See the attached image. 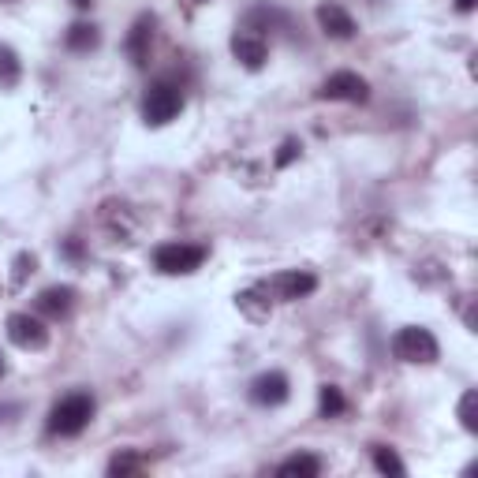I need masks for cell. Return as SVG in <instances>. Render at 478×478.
<instances>
[{
	"instance_id": "6da1fadb",
	"label": "cell",
	"mask_w": 478,
	"mask_h": 478,
	"mask_svg": "<svg viewBox=\"0 0 478 478\" xmlns=\"http://www.w3.org/2000/svg\"><path fill=\"white\" fill-rule=\"evenodd\" d=\"M94 419V396L90 393H72V396H64L56 407H53V415H49V433H60V437H75L90 426Z\"/></svg>"
},
{
	"instance_id": "7a4b0ae2",
	"label": "cell",
	"mask_w": 478,
	"mask_h": 478,
	"mask_svg": "<svg viewBox=\"0 0 478 478\" xmlns=\"http://www.w3.org/2000/svg\"><path fill=\"white\" fill-rule=\"evenodd\" d=\"M393 355H396L400 363L430 366V363H437L441 348H437V340H433L430 329H423V325H407V329H400V333L393 336Z\"/></svg>"
},
{
	"instance_id": "3957f363",
	"label": "cell",
	"mask_w": 478,
	"mask_h": 478,
	"mask_svg": "<svg viewBox=\"0 0 478 478\" xmlns=\"http://www.w3.org/2000/svg\"><path fill=\"white\" fill-rule=\"evenodd\" d=\"M180 109H184V94H180L176 83H168V79L154 83V86L146 90V97H143V116H146L150 127L173 124V120L180 116Z\"/></svg>"
},
{
	"instance_id": "277c9868",
	"label": "cell",
	"mask_w": 478,
	"mask_h": 478,
	"mask_svg": "<svg viewBox=\"0 0 478 478\" xmlns=\"http://www.w3.org/2000/svg\"><path fill=\"white\" fill-rule=\"evenodd\" d=\"M202 262H206V247L198 244H161L154 251V265L168 277H184V273H194Z\"/></svg>"
},
{
	"instance_id": "5b68a950",
	"label": "cell",
	"mask_w": 478,
	"mask_h": 478,
	"mask_svg": "<svg viewBox=\"0 0 478 478\" xmlns=\"http://www.w3.org/2000/svg\"><path fill=\"white\" fill-rule=\"evenodd\" d=\"M273 299H281V303H295V299H306L314 288H318V281H314V273H303V269H284V273H277V277H269L265 284H262Z\"/></svg>"
},
{
	"instance_id": "8992f818",
	"label": "cell",
	"mask_w": 478,
	"mask_h": 478,
	"mask_svg": "<svg viewBox=\"0 0 478 478\" xmlns=\"http://www.w3.org/2000/svg\"><path fill=\"white\" fill-rule=\"evenodd\" d=\"M318 97L322 101H352V105H363V101L370 97V83L363 75H355V72H336V75H329L322 83Z\"/></svg>"
},
{
	"instance_id": "52a82bcc",
	"label": "cell",
	"mask_w": 478,
	"mask_h": 478,
	"mask_svg": "<svg viewBox=\"0 0 478 478\" xmlns=\"http://www.w3.org/2000/svg\"><path fill=\"white\" fill-rule=\"evenodd\" d=\"M8 340L23 352H42L49 344V329L42 318L34 314H12L8 318Z\"/></svg>"
},
{
	"instance_id": "ba28073f",
	"label": "cell",
	"mask_w": 478,
	"mask_h": 478,
	"mask_svg": "<svg viewBox=\"0 0 478 478\" xmlns=\"http://www.w3.org/2000/svg\"><path fill=\"white\" fill-rule=\"evenodd\" d=\"M288 393H292V385H288V378L281 370L262 373V378H254V385H251V400L258 407H281L288 400Z\"/></svg>"
},
{
	"instance_id": "9c48e42d",
	"label": "cell",
	"mask_w": 478,
	"mask_h": 478,
	"mask_svg": "<svg viewBox=\"0 0 478 478\" xmlns=\"http://www.w3.org/2000/svg\"><path fill=\"white\" fill-rule=\"evenodd\" d=\"M318 26L329 34V38H336V42H348V38H355V19L340 8V5H318Z\"/></svg>"
},
{
	"instance_id": "30bf717a",
	"label": "cell",
	"mask_w": 478,
	"mask_h": 478,
	"mask_svg": "<svg viewBox=\"0 0 478 478\" xmlns=\"http://www.w3.org/2000/svg\"><path fill=\"white\" fill-rule=\"evenodd\" d=\"M232 53H235V60L244 64V67H251V72H258V67L265 64V56H269V49H265V42H262V34H235L232 38Z\"/></svg>"
},
{
	"instance_id": "8fae6325",
	"label": "cell",
	"mask_w": 478,
	"mask_h": 478,
	"mask_svg": "<svg viewBox=\"0 0 478 478\" xmlns=\"http://www.w3.org/2000/svg\"><path fill=\"white\" fill-rule=\"evenodd\" d=\"M150 42H154V15H139L127 34V56L139 67H146L150 60Z\"/></svg>"
},
{
	"instance_id": "7c38bea8",
	"label": "cell",
	"mask_w": 478,
	"mask_h": 478,
	"mask_svg": "<svg viewBox=\"0 0 478 478\" xmlns=\"http://www.w3.org/2000/svg\"><path fill=\"white\" fill-rule=\"evenodd\" d=\"M34 306H38V314H45V318L60 322V318L72 314V306H75V292H72V288H45Z\"/></svg>"
},
{
	"instance_id": "4fadbf2b",
	"label": "cell",
	"mask_w": 478,
	"mask_h": 478,
	"mask_svg": "<svg viewBox=\"0 0 478 478\" xmlns=\"http://www.w3.org/2000/svg\"><path fill=\"white\" fill-rule=\"evenodd\" d=\"M235 306H239V311H244L251 322H269V314H273V299H269V292H265L262 284L239 292V295H235Z\"/></svg>"
},
{
	"instance_id": "5bb4252c",
	"label": "cell",
	"mask_w": 478,
	"mask_h": 478,
	"mask_svg": "<svg viewBox=\"0 0 478 478\" xmlns=\"http://www.w3.org/2000/svg\"><path fill=\"white\" fill-rule=\"evenodd\" d=\"M277 474H281V478H318V474H322V460L311 456V453H299V456L284 460V463L277 467Z\"/></svg>"
},
{
	"instance_id": "9a60e30c",
	"label": "cell",
	"mask_w": 478,
	"mask_h": 478,
	"mask_svg": "<svg viewBox=\"0 0 478 478\" xmlns=\"http://www.w3.org/2000/svg\"><path fill=\"white\" fill-rule=\"evenodd\" d=\"M97 42H101V34L90 23H75L67 30V49H75V53H90V49H97Z\"/></svg>"
},
{
	"instance_id": "2e32d148",
	"label": "cell",
	"mask_w": 478,
	"mask_h": 478,
	"mask_svg": "<svg viewBox=\"0 0 478 478\" xmlns=\"http://www.w3.org/2000/svg\"><path fill=\"white\" fill-rule=\"evenodd\" d=\"M143 471V456L139 453H120L109 460V474L113 478H127V474H139Z\"/></svg>"
},
{
	"instance_id": "e0dca14e",
	"label": "cell",
	"mask_w": 478,
	"mask_h": 478,
	"mask_svg": "<svg viewBox=\"0 0 478 478\" xmlns=\"http://www.w3.org/2000/svg\"><path fill=\"white\" fill-rule=\"evenodd\" d=\"M19 56L8 49V45H0V86H15L19 83Z\"/></svg>"
},
{
	"instance_id": "ac0fdd59",
	"label": "cell",
	"mask_w": 478,
	"mask_h": 478,
	"mask_svg": "<svg viewBox=\"0 0 478 478\" xmlns=\"http://www.w3.org/2000/svg\"><path fill=\"white\" fill-rule=\"evenodd\" d=\"M460 423L467 433H478V393L474 389H467L460 396Z\"/></svg>"
},
{
	"instance_id": "d6986e66",
	"label": "cell",
	"mask_w": 478,
	"mask_h": 478,
	"mask_svg": "<svg viewBox=\"0 0 478 478\" xmlns=\"http://www.w3.org/2000/svg\"><path fill=\"white\" fill-rule=\"evenodd\" d=\"M373 467H378L382 474H396V478L407 471V467H403V460H400L393 449H385V445H378V449H373Z\"/></svg>"
},
{
	"instance_id": "ffe728a7",
	"label": "cell",
	"mask_w": 478,
	"mask_h": 478,
	"mask_svg": "<svg viewBox=\"0 0 478 478\" xmlns=\"http://www.w3.org/2000/svg\"><path fill=\"white\" fill-rule=\"evenodd\" d=\"M344 407H348V403H344V396H340V389H336V385H325V389H322V415H325V419L340 415Z\"/></svg>"
},
{
	"instance_id": "44dd1931",
	"label": "cell",
	"mask_w": 478,
	"mask_h": 478,
	"mask_svg": "<svg viewBox=\"0 0 478 478\" xmlns=\"http://www.w3.org/2000/svg\"><path fill=\"white\" fill-rule=\"evenodd\" d=\"M34 269H38V258H34V254H26V251H23V254L15 258V273H12V288H15V292H19L23 284H26V277H30Z\"/></svg>"
},
{
	"instance_id": "7402d4cb",
	"label": "cell",
	"mask_w": 478,
	"mask_h": 478,
	"mask_svg": "<svg viewBox=\"0 0 478 478\" xmlns=\"http://www.w3.org/2000/svg\"><path fill=\"white\" fill-rule=\"evenodd\" d=\"M295 157H299V143H284V146H281V154H277V168L292 164Z\"/></svg>"
},
{
	"instance_id": "603a6c76",
	"label": "cell",
	"mask_w": 478,
	"mask_h": 478,
	"mask_svg": "<svg viewBox=\"0 0 478 478\" xmlns=\"http://www.w3.org/2000/svg\"><path fill=\"white\" fill-rule=\"evenodd\" d=\"M64 251H67V258H79V254H83V247H79V244H75V239H72V244H67V247H64Z\"/></svg>"
},
{
	"instance_id": "cb8c5ba5",
	"label": "cell",
	"mask_w": 478,
	"mask_h": 478,
	"mask_svg": "<svg viewBox=\"0 0 478 478\" xmlns=\"http://www.w3.org/2000/svg\"><path fill=\"white\" fill-rule=\"evenodd\" d=\"M456 8H460V12H471V8H474V0H456Z\"/></svg>"
},
{
	"instance_id": "d4e9b609",
	"label": "cell",
	"mask_w": 478,
	"mask_h": 478,
	"mask_svg": "<svg viewBox=\"0 0 478 478\" xmlns=\"http://www.w3.org/2000/svg\"><path fill=\"white\" fill-rule=\"evenodd\" d=\"M75 5H79V8H90V5H94V0H75Z\"/></svg>"
},
{
	"instance_id": "484cf974",
	"label": "cell",
	"mask_w": 478,
	"mask_h": 478,
	"mask_svg": "<svg viewBox=\"0 0 478 478\" xmlns=\"http://www.w3.org/2000/svg\"><path fill=\"white\" fill-rule=\"evenodd\" d=\"M0 378H5V355H0Z\"/></svg>"
}]
</instances>
